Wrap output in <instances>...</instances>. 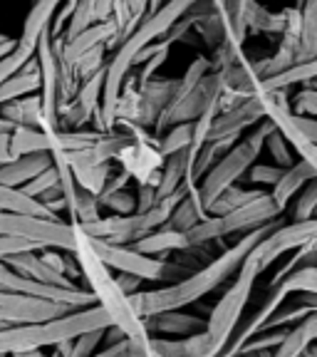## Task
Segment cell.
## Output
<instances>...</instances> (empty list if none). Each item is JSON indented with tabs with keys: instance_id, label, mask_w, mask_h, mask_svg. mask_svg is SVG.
I'll list each match as a JSON object with an SVG mask.
<instances>
[{
	"instance_id": "cell-1",
	"label": "cell",
	"mask_w": 317,
	"mask_h": 357,
	"mask_svg": "<svg viewBox=\"0 0 317 357\" xmlns=\"http://www.w3.org/2000/svg\"><path fill=\"white\" fill-rule=\"evenodd\" d=\"M280 223V221H278ZM278 223L273 226H265L261 231H253V234H245L235 241L233 245H226L218 256H213L206 266L196 268L189 278H184L181 283L173 285H162V288L154 290H141L137 296H129V303L137 310L141 320L151 318L156 312H167V310H184L186 305L201 301L203 296L213 293L216 288H221L223 283H229V278H235V273L240 271L243 261L251 256V251L261 243V238L273 231Z\"/></svg>"
},
{
	"instance_id": "cell-2",
	"label": "cell",
	"mask_w": 317,
	"mask_h": 357,
	"mask_svg": "<svg viewBox=\"0 0 317 357\" xmlns=\"http://www.w3.org/2000/svg\"><path fill=\"white\" fill-rule=\"evenodd\" d=\"M72 256L79 268V278L84 280V290L92 293L95 305L105 310L111 328H117L129 342H134V345H149L151 337H149V333H146L144 320L137 315V310L132 307L129 298L117 288L114 273L100 261V256L95 253L89 238L79 229H77V248H75Z\"/></svg>"
},
{
	"instance_id": "cell-3",
	"label": "cell",
	"mask_w": 317,
	"mask_h": 357,
	"mask_svg": "<svg viewBox=\"0 0 317 357\" xmlns=\"http://www.w3.org/2000/svg\"><path fill=\"white\" fill-rule=\"evenodd\" d=\"M111 328L105 310L97 305L67 312L65 318L50 320L40 325H13L0 330V357L22 355V352H40L45 347H55L65 340H75L89 330Z\"/></svg>"
},
{
	"instance_id": "cell-4",
	"label": "cell",
	"mask_w": 317,
	"mask_h": 357,
	"mask_svg": "<svg viewBox=\"0 0 317 357\" xmlns=\"http://www.w3.org/2000/svg\"><path fill=\"white\" fill-rule=\"evenodd\" d=\"M273 129H275L273 122L263 119L258 127H253L251 132H245L243 139H240L238 144H235L233 149L223 156L221 162H218L216 167L196 184V196H199L206 216H208V208L213 206V201H216L226 189L238 186L240 178L251 172V167L258 162V156H261L263 146H265L268 134L273 132Z\"/></svg>"
},
{
	"instance_id": "cell-5",
	"label": "cell",
	"mask_w": 317,
	"mask_h": 357,
	"mask_svg": "<svg viewBox=\"0 0 317 357\" xmlns=\"http://www.w3.org/2000/svg\"><path fill=\"white\" fill-rule=\"evenodd\" d=\"M213 87H216V73L211 70V60L199 55L189 65L184 77L178 79L176 95H173L171 105L162 114V119L154 127V139H159L164 132L178 124H194L201 117V112L206 109L208 97H211Z\"/></svg>"
},
{
	"instance_id": "cell-6",
	"label": "cell",
	"mask_w": 317,
	"mask_h": 357,
	"mask_svg": "<svg viewBox=\"0 0 317 357\" xmlns=\"http://www.w3.org/2000/svg\"><path fill=\"white\" fill-rule=\"evenodd\" d=\"M258 278H261V266H258L256 256L251 251V256L245 258L240 271L235 273L233 283L229 285V290L221 296V301L216 303V307L206 320V333L211 335V340L216 342L221 352L229 347L231 337L235 335L238 325L243 323L245 307L251 303Z\"/></svg>"
},
{
	"instance_id": "cell-7",
	"label": "cell",
	"mask_w": 317,
	"mask_h": 357,
	"mask_svg": "<svg viewBox=\"0 0 317 357\" xmlns=\"http://www.w3.org/2000/svg\"><path fill=\"white\" fill-rule=\"evenodd\" d=\"M280 208L275 206V201L270 199V191L256 199L248 206L238 208L233 213H226V216H206V221H201L194 231L186 234L191 248H199V245H208L213 241H223L226 236H245L253 234V231H261L265 226H273L280 221Z\"/></svg>"
},
{
	"instance_id": "cell-8",
	"label": "cell",
	"mask_w": 317,
	"mask_h": 357,
	"mask_svg": "<svg viewBox=\"0 0 317 357\" xmlns=\"http://www.w3.org/2000/svg\"><path fill=\"white\" fill-rule=\"evenodd\" d=\"M89 243H92L100 261L109 268L111 273L134 275V278L144 280V283L173 285L194 273L189 266H181L176 261H164V258L144 256V253L134 251L132 245H109L92 238H89Z\"/></svg>"
},
{
	"instance_id": "cell-9",
	"label": "cell",
	"mask_w": 317,
	"mask_h": 357,
	"mask_svg": "<svg viewBox=\"0 0 317 357\" xmlns=\"http://www.w3.org/2000/svg\"><path fill=\"white\" fill-rule=\"evenodd\" d=\"M0 236L30 241L40 248L75 253L77 248V226L65 218L25 216V213H0Z\"/></svg>"
},
{
	"instance_id": "cell-10",
	"label": "cell",
	"mask_w": 317,
	"mask_h": 357,
	"mask_svg": "<svg viewBox=\"0 0 317 357\" xmlns=\"http://www.w3.org/2000/svg\"><path fill=\"white\" fill-rule=\"evenodd\" d=\"M317 238V218L312 221H290L278 223L273 231H268L261 238V243L253 248L261 273H265L268 268L275 266L285 253H295L305 248L307 243Z\"/></svg>"
},
{
	"instance_id": "cell-11",
	"label": "cell",
	"mask_w": 317,
	"mask_h": 357,
	"mask_svg": "<svg viewBox=\"0 0 317 357\" xmlns=\"http://www.w3.org/2000/svg\"><path fill=\"white\" fill-rule=\"evenodd\" d=\"M102 89H105V70L97 73L95 77L84 79L79 84L75 100L57 109V129H62V132H82V129H89V124L95 122L97 114H100Z\"/></svg>"
},
{
	"instance_id": "cell-12",
	"label": "cell",
	"mask_w": 317,
	"mask_h": 357,
	"mask_svg": "<svg viewBox=\"0 0 317 357\" xmlns=\"http://www.w3.org/2000/svg\"><path fill=\"white\" fill-rule=\"evenodd\" d=\"M67 312H72L70 307L52 305V303L35 301V298L17 296V293H8L0 290V323L6 328L13 325H40L50 323V320L65 318Z\"/></svg>"
},
{
	"instance_id": "cell-13",
	"label": "cell",
	"mask_w": 317,
	"mask_h": 357,
	"mask_svg": "<svg viewBox=\"0 0 317 357\" xmlns=\"http://www.w3.org/2000/svg\"><path fill=\"white\" fill-rule=\"evenodd\" d=\"M119 169L132 176L139 186H159L162 178L164 156L156 149L154 134H149L146 139H132L124 151L119 154Z\"/></svg>"
},
{
	"instance_id": "cell-14",
	"label": "cell",
	"mask_w": 317,
	"mask_h": 357,
	"mask_svg": "<svg viewBox=\"0 0 317 357\" xmlns=\"http://www.w3.org/2000/svg\"><path fill=\"white\" fill-rule=\"evenodd\" d=\"M178 79L173 77H154L146 82L144 87L137 89V102H134V117L132 127H139L144 132H154L156 122L162 119L167 107L171 105L173 95H176Z\"/></svg>"
},
{
	"instance_id": "cell-15",
	"label": "cell",
	"mask_w": 317,
	"mask_h": 357,
	"mask_svg": "<svg viewBox=\"0 0 317 357\" xmlns=\"http://www.w3.org/2000/svg\"><path fill=\"white\" fill-rule=\"evenodd\" d=\"M265 119V107H263V97L253 92L248 100L238 102V105L223 109L216 117L208 134V142L216 139H240L245 132H251L253 127Z\"/></svg>"
},
{
	"instance_id": "cell-16",
	"label": "cell",
	"mask_w": 317,
	"mask_h": 357,
	"mask_svg": "<svg viewBox=\"0 0 317 357\" xmlns=\"http://www.w3.org/2000/svg\"><path fill=\"white\" fill-rule=\"evenodd\" d=\"M144 325L149 337H164V340H184L206 330V320L184 310L156 312L151 318H144Z\"/></svg>"
},
{
	"instance_id": "cell-17",
	"label": "cell",
	"mask_w": 317,
	"mask_h": 357,
	"mask_svg": "<svg viewBox=\"0 0 317 357\" xmlns=\"http://www.w3.org/2000/svg\"><path fill=\"white\" fill-rule=\"evenodd\" d=\"M6 263L10 271H15L17 275L30 280H38L42 285H55V288H79L72 278H65L57 271H52L47 263L40 258V251H25V253H15V256L6 258Z\"/></svg>"
},
{
	"instance_id": "cell-18",
	"label": "cell",
	"mask_w": 317,
	"mask_h": 357,
	"mask_svg": "<svg viewBox=\"0 0 317 357\" xmlns=\"http://www.w3.org/2000/svg\"><path fill=\"white\" fill-rule=\"evenodd\" d=\"M151 347L156 355L162 357H218L221 350L211 340V335L203 333L194 335V337H184V340H164V337H151Z\"/></svg>"
},
{
	"instance_id": "cell-19",
	"label": "cell",
	"mask_w": 317,
	"mask_h": 357,
	"mask_svg": "<svg viewBox=\"0 0 317 357\" xmlns=\"http://www.w3.org/2000/svg\"><path fill=\"white\" fill-rule=\"evenodd\" d=\"M52 167V154H30V156H17L10 164L0 167V186L8 189H17L28 186L35 176Z\"/></svg>"
},
{
	"instance_id": "cell-20",
	"label": "cell",
	"mask_w": 317,
	"mask_h": 357,
	"mask_svg": "<svg viewBox=\"0 0 317 357\" xmlns=\"http://www.w3.org/2000/svg\"><path fill=\"white\" fill-rule=\"evenodd\" d=\"M10 154L30 156V154H60V139L57 132H42V129L15 127L10 132Z\"/></svg>"
},
{
	"instance_id": "cell-21",
	"label": "cell",
	"mask_w": 317,
	"mask_h": 357,
	"mask_svg": "<svg viewBox=\"0 0 317 357\" xmlns=\"http://www.w3.org/2000/svg\"><path fill=\"white\" fill-rule=\"evenodd\" d=\"M191 167H194V154H191V149L178 151V154L164 159L162 178H159V186H156V196H159V201L169 199V196L176 194L178 189H184L186 184L191 186V181H189Z\"/></svg>"
},
{
	"instance_id": "cell-22",
	"label": "cell",
	"mask_w": 317,
	"mask_h": 357,
	"mask_svg": "<svg viewBox=\"0 0 317 357\" xmlns=\"http://www.w3.org/2000/svg\"><path fill=\"white\" fill-rule=\"evenodd\" d=\"M312 178H317V172L310 167V164L297 159V162L283 174V178H280L278 184L270 189V199L275 201V206H278L280 211H285L290 201H295L297 194L310 184Z\"/></svg>"
},
{
	"instance_id": "cell-23",
	"label": "cell",
	"mask_w": 317,
	"mask_h": 357,
	"mask_svg": "<svg viewBox=\"0 0 317 357\" xmlns=\"http://www.w3.org/2000/svg\"><path fill=\"white\" fill-rule=\"evenodd\" d=\"M134 251L144 253V256H151V258H159L164 253H181V251H189V238L186 234H178V231H171V229H156L151 231L149 236H144L141 241L132 245Z\"/></svg>"
},
{
	"instance_id": "cell-24",
	"label": "cell",
	"mask_w": 317,
	"mask_h": 357,
	"mask_svg": "<svg viewBox=\"0 0 317 357\" xmlns=\"http://www.w3.org/2000/svg\"><path fill=\"white\" fill-rule=\"evenodd\" d=\"M0 117L8 119L13 127H28V129H45V114H42V102L40 95L22 97L17 102H8L0 107Z\"/></svg>"
},
{
	"instance_id": "cell-25",
	"label": "cell",
	"mask_w": 317,
	"mask_h": 357,
	"mask_svg": "<svg viewBox=\"0 0 317 357\" xmlns=\"http://www.w3.org/2000/svg\"><path fill=\"white\" fill-rule=\"evenodd\" d=\"M57 6L60 3H55V0H45V3H38V6L30 8V13L25 15V22H22V33L17 38V43L30 47V50H38L42 35L50 30V22Z\"/></svg>"
},
{
	"instance_id": "cell-26",
	"label": "cell",
	"mask_w": 317,
	"mask_h": 357,
	"mask_svg": "<svg viewBox=\"0 0 317 357\" xmlns=\"http://www.w3.org/2000/svg\"><path fill=\"white\" fill-rule=\"evenodd\" d=\"M312 342H317V310L310 312L300 325L290 328L285 340L270 352V357H302Z\"/></svg>"
},
{
	"instance_id": "cell-27",
	"label": "cell",
	"mask_w": 317,
	"mask_h": 357,
	"mask_svg": "<svg viewBox=\"0 0 317 357\" xmlns=\"http://www.w3.org/2000/svg\"><path fill=\"white\" fill-rule=\"evenodd\" d=\"M285 22H288V8L285 10H268V8L258 6L245 0V28L248 35H283Z\"/></svg>"
},
{
	"instance_id": "cell-28",
	"label": "cell",
	"mask_w": 317,
	"mask_h": 357,
	"mask_svg": "<svg viewBox=\"0 0 317 357\" xmlns=\"http://www.w3.org/2000/svg\"><path fill=\"white\" fill-rule=\"evenodd\" d=\"M317 60V0L300 6V40H297L295 65Z\"/></svg>"
},
{
	"instance_id": "cell-29",
	"label": "cell",
	"mask_w": 317,
	"mask_h": 357,
	"mask_svg": "<svg viewBox=\"0 0 317 357\" xmlns=\"http://www.w3.org/2000/svg\"><path fill=\"white\" fill-rule=\"evenodd\" d=\"M201 221H206V211H203V206H201L199 196H196V186H194L184 199L178 201V206L173 208L167 229L178 231V234H189V231H194Z\"/></svg>"
},
{
	"instance_id": "cell-30",
	"label": "cell",
	"mask_w": 317,
	"mask_h": 357,
	"mask_svg": "<svg viewBox=\"0 0 317 357\" xmlns=\"http://www.w3.org/2000/svg\"><path fill=\"white\" fill-rule=\"evenodd\" d=\"M265 194L263 189H243V186H231L226 189L216 201H213V206L208 208V216H226V213H233L238 208L248 206L253 204L256 199Z\"/></svg>"
},
{
	"instance_id": "cell-31",
	"label": "cell",
	"mask_w": 317,
	"mask_h": 357,
	"mask_svg": "<svg viewBox=\"0 0 317 357\" xmlns=\"http://www.w3.org/2000/svg\"><path fill=\"white\" fill-rule=\"evenodd\" d=\"M0 213H25V216L57 218L52 213H47V208L42 204L28 199V196L17 189H8V186H0Z\"/></svg>"
},
{
	"instance_id": "cell-32",
	"label": "cell",
	"mask_w": 317,
	"mask_h": 357,
	"mask_svg": "<svg viewBox=\"0 0 317 357\" xmlns=\"http://www.w3.org/2000/svg\"><path fill=\"white\" fill-rule=\"evenodd\" d=\"M105 330H89V333L79 335V337H75V340L60 342V345L52 347V350H55L52 355H57V357H92L95 352L102 350Z\"/></svg>"
},
{
	"instance_id": "cell-33",
	"label": "cell",
	"mask_w": 317,
	"mask_h": 357,
	"mask_svg": "<svg viewBox=\"0 0 317 357\" xmlns=\"http://www.w3.org/2000/svg\"><path fill=\"white\" fill-rule=\"evenodd\" d=\"M97 22H100V17H97V0H79L77 6H75V13L70 17V25H67L65 35L52 40V43H70V40L82 35L84 30H89Z\"/></svg>"
},
{
	"instance_id": "cell-34",
	"label": "cell",
	"mask_w": 317,
	"mask_h": 357,
	"mask_svg": "<svg viewBox=\"0 0 317 357\" xmlns=\"http://www.w3.org/2000/svg\"><path fill=\"white\" fill-rule=\"evenodd\" d=\"M194 144V124H178V127H171L169 132H164L159 139H156V149L164 159L178 154V151L191 149Z\"/></svg>"
},
{
	"instance_id": "cell-35",
	"label": "cell",
	"mask_w": 317,
	"mask_h": 357,
	"mask_svg": "<svg viewBox=\"0 0 317 357\" xmlns=\"http://www.w3.org/2000/svg\"><path fill=\"white\" fill-rule=\"evenodd\" d=\"M70 167V164H67ZM70 172H72V178L75 184L79 186V189L89 191L92 196H100L102 189H105L107 178H109L111 174V164H102V167H70Z\"/></svg>"
},
{
	"instance_id": "cell-36",
	"label": "cell",
	"mask_w": 317,
	"mask_h": 357,
	"mask_svg": "<svg viewBox=\"0 0 317 357\" xmlns=\"http://www.w3.org/2000/svg\"><path fill=\"white\" fill-rule=\"evenodd\" d=\"M273 288V285H270ZM285 296H317V268H300L293 275L278 283Z\"/></svg>"
},
{
	"instance_id": "cell-37",
	"label": "cell",
	"mask_w": 317,
	"mask_h": 357,
	"mask_svg": "<svg viewBox=\"0 0 317 357\" xmlns=\"http://www.w3.org/2000/svg\"><path fill=\"white\" fill-rule=\"evenodd\" d=\"M263 149L268 151V156H270L275 167H280V169H290L293 164L297 162V156H295V151H293V146L288 144V139H285L278 129H273V132L268 134L265 146H263Z\"/></svg>"
},
{
	"instance_id": "cell-38",
	"label": "cell",
	"mask_w": 317,
	"mask_h": 357,
	"mask_svg": "<svg viewBox=\"0 0 317 357\" xmlns=\"http://www.w3.org/2000/svg\"><path fill=\"white\" fill-rule=\"evenodd\" d=\"M30 60H35V50H30V47H25V45H20V43H15V50L0 60V87H3L10 77H15V75L20 73L22 67L28 65Z\"/></svg>"
},
{
	"instance_id": "cell-39",
	"label": "cell",
	"mask_w": 317,
	"mask_h": 357,
	"mask_svg": "<svg viewBox=\"0 0 317 357\" xmlns=\"http://www.w3.org/2000/svg\"><path fill=\"white\" fill-rule=\"evenodd\" d=\"M97 204L109 216H132V213H137V194H132L129 189L117 191V194L107 196V199H100Z\"/></svg>"
},
{
	"instance_id": "cell-40",
	"label": "cell",
	"mask_w": 317,
	"mask_h": 357,
	"mask_svg": "<svg viewBox=\"0 0 317 357\" xmlns=\"http://www.w3.org/2000/svg\"><path fill=\"white\" fill-rule=\"evenodd\" d=\"M60 186V169L55 167V162H52V167L50 169H45L40 176H35L33 181H30L28 186H22V194L28 196V199H33V201H38L40 196H45L47 191H52V189H57Z\"/></svg>"
},
{
	"instance_id": "cell-41",
	"label": "cell",
	"mask_w": 317,
	"mask_h": 357,
	"mask_svg": "<svg viewBox=\"0 0 317 357\" xmlns=\"http://www.w3.org/2000/svg\"><path fill=\"white\" fill-rule=\"evenodd\" d=\"M293 218L295 221H312V218H317V178H312L310 184L297 194Z\"/></svg>"
},
{
	"instance_id": "cell-42",
	"label": "cell",
	"mask_w": 317,
	"mask_h": 357,
	"mask_svg": "<svg viewBox=\"0 0 317 357\" xmlns=\"http://www.w3.org/2000/svg\"><path fill=\"white\" fill-rule=\"evenodd\" d=\"M285 172H288V169H280V167H275V164H258L256 162L251 167V172H248V178H251V184H256L258 189L270 191L280 178H283Z\"/></svg>"
},
{
	"instance_id": "cell-43",
	"label": "cell",
	"mask_w": 317,
	"mask_h": 357,
	"mask_svg": "<svg viewBox=\"0 0 317 357\" xmlns=\"http://www.w3.org/2000/svg\"><path fill=\"white\" fill-rule=\"evenodd\" d=\"M290 107H293V112H295L297 117L317 119V89L302 87L295 95V100L290 102Z\"/></svg>"
},
{
	"instance_id": "cell-44",
	"label": "cell",
	"mask_w": 317,
	"mask_h": 357,
	"mask_svg": "<svg viewBox=\"0 0 317 357\" xmlns=\"http://www.w3.org/2000/svg\"><path fill=\"white\" fill-rule=\"evenodd\" d=\"M75 0H70V3H60L57 6V10H55V15H52V22H50V40H57V38H62L65 35V30H67V25H70V17H72V13H75Z\"/></svg>"
},
{
	"instance_id": "cell-45",
	"label": "cell",
	"mask_w": 317,
	"mask_h": 357,
	"mask_svg": "<svg viewBox=\"0 0 317 357\" xmlns=\"http://www.w3.org/2000/svg\"><path fill=\"white\" fill-rule=\"evenodd\" d=\"M129 184H132V176H129L127 172H122V169H117V172H111L109 178H107L105 189H102V194L97 196V201L100 199H107V196L117 194V191H127Z\"/></svg>"
},
{
	"instance_id": "cell-46",
	"label": "cell",
	"mask_w": 317,
	"mask_h": 357,
	"mask_svg": "<svg viewBox=\"0 0 317 357\" xmlns=\"http://www.w3.org/2000/svg\"><path fill=\"white\" fill-rule=\"evenodd\" d=\"M159 196H156V186H139L137 191V213H149L151 208H156Z\"/></svg>"
},
{
	"instance_id": "cell-47",
	"label": "cell",
	"mask_w": 317,
	"mask_h": 357,
	"mask_svg": "<svg viewBox=\"0 0 317 357\" xmlns=\"http://www.w3.org/2000/svg\"><path fill=\"white\" fill-rule=\"evenodd\" d=\"M293 124H295V129L297 132L305 137L310 144H315L317 146V119H312V117H297L295 112H293Z\"/></svg>"
},
{
	"instance_id": "cell-48",
	"label": "cell",
	"mask_w": 317,
	"mask_h": 357,
	"mask_svg": "<svg viewBox=\"0 0 317 357\" xmlns=\"http://www.w3.org/2000/svg\"><path fill=\"white\" fill-rule=\"evenodd\" d=\"M114 283H117V288L129 298V296H137V293H141V285H144V280L134 278V275L114 273Z\"/></svg>"
},
{
	"instance_id": "cell-49",
	"label": "cell",
	"mask_w": 317,
	"mask_h": 357,
	"mask_svg": "<svg viewBox=\"0 0 317 357\" xmlns=\"http://www.w3.org/2000/svg\"><path fill=\"white\" fill-rule=\"evenodd\" d=\"M15 156L10 154V134L8 137H0V167H6L10 164Z\"/></svg>"
},
{
	"instance_id": "cell-50",
	"label": "cell",
	"mask_w": 317,
	"mask_h": 357,
	"mask_svg": "<svg viewBox=\"0 0 317 357\" xmlns=\"http://www.w3.org/2000/svg\"><path fill=\"white\" fill-rule=\"evenodd\" d=\"M15 43H17L15 38H8V40H3V43H0V60H3V57L10 55V52L15 50Z\"/></svg>"
},
{
	"instance_id": "cell-51",
	"label": "cell",
	"mask_w": 317,
	"mask_h": 357,
	"mask_svg": "<svg viewBox=\"0 0 317 357\" xmlns=\"http://www.w3.org/2000/svg\"><path fill=\"white\" fill-rule=\"evenodd\" d=\"M13 129H15V127H13V124L8 122V119L0 117V137H8V134H10Z\"/></svg>"
},
{
	"instance_id": "cell-52",
	"label": "cell",
	"mask_w": 317,
	"mask_h": 357,
	"mask_svg": "<svg viewBox=\"0 0 317 357\" xmlns=\"http://www.w3.org/2000/svg\"><path fill=\"white\" fill-rule=\"evenodd\" d=\"M305 357H317V342H312L310 347L305 350Z\"/></svg>"
},
{
	"instance_id": "cell-53",
	"label": "cell",
	"mask_w": 317,
	"mask_h": 357,
	"mask_svg": "<svg viewBox=\"0 0 317 357\" xmlns=\"http://www.w3.org/2000/svg\"><path fill=\"white\" fill-rule=\"evenodd\" d=\"M302 357H305V355H302Z\"/></svg>"
}]
</instances>
